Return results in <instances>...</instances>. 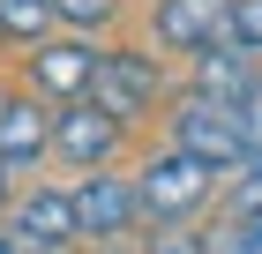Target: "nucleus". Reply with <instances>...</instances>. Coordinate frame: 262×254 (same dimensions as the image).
I'll return each mask as SVG.
<instances>
[{
  "label": "nucleus",
  "instance_id": "f257e3e1",
  "mask_svg": "<svg viewBox=\"0 0 262 254\" xmlns=\"http://www.w3.org/2000/svg\"><path fill=\"white\" fill-rule=\"evenodd\" d=\"M172 135H180V150L210 157L217 172H232V165H255V142H247V112L240 105H225V98H187L180 112H172Z\"/></svg>",
  "mask_w": 262,
  "mask_h": 254
},
{
  "label": "nucleus",
  "instance_id": "f03ea898",
  "mask_svg": "<svg viewBox=\"0 0 262 254\" xmlns=\"http://www.w3.org/2000/svg\"><path fill=\"white\" fill-rule=\"evenodd\" d=\"M142 187V217H187V210H202L210 202V187H217V165L210 157H195V150H165V157H150V172L135 179Z\"/></svg>",
  "mask_w": 262,
  "mask_h": 254
},
{
  "label": "nucleus",
  "instance_id": "7ed1b4c3",
  "mask_svg": "<svg viewBox=\"0 0 262 254\" xmlns=\"http://www.w3.org/2000/svg\"><path fill=\"white\" fill-rule=\"evenodd\" d=\"M158 90H165V82H158V60H150V53H98V82H90V98H98L113 120L150 112Z\"/></svg>",
  "mask_w": 262,
  "mask_h": 254
},
{
  "label": "nucleus",
  "instance_id": "20e7f679",
  "mask_svg": "<svg viewBox=\"0 0 262 254\" xmlns=\"http://www.w3.org/2000/svg\"><path fill=\"white\" fill-rule=\"evenodd\" d=\"M8 232H15V247H30V254H60V247H75V239H82V210H75V195L38 187V195L15 202Z\"/></svg>",
  "mask_w": 262,
  "mask_h": 254
},
{
  "label": "nucleus",
  "instance_id": "39448f33",
  "mask_svg": "<svg viewBox=\"0 0 262 254\" xmlns=\"http://www.w3.org/2000/svg\"><path fill=\"white\" fill-rule=\"evenodd\" d=\"M120 127H127V120H113L98 98H75L60 120H53V150H60L68 165H82V172H98L105 157L120 150Z\"/></svg>",
  "mask_w": 262,
  "mask_h": 254
},
{
  "label": "nucleus",
  "instance_id": "423d86ee",
  "mask_svg": "<svg viewBox=\"0 0 262 254\" xmlns=\"http://www.w3.org/2000/svg\"><path fill=\"white\" fill-rule=\"evenodd\" d=\"M75 210H82V239H90V247H113V239L135 232L142 187L135 179H113V172H90V187L75 195Z\"/></svg>",
  "mask_w": 262,
  "mask_h": 254
},
{
  "label": "nucleus",
  "instance_id": "0eeeda50",
  "mask_svg": "<svg viewBox=\"0 0 262 254\" xmlns=\"http://www.w3.org/2000/svg\"><path fill=\"white\" fill-rule=\"evenodd\" d=\"M225 15H232V0H158V45L172 53H210L225 45Z\"/></svg>",
  "mask_w": 262,
  "mask_h": 254
},
{
  "label": "nucleus",
  "instance_id": "6e6552de",
  "mask_svg": "<svg viewBox=\"0 0 262 254\" xmlns=\"http://www.w3.org/2000/svg\"><path fill=\"white\" fill-rule=\"evenodd\" d=\"M30 82H38L45 98H90V82H98V53L90 45H30Z\"/></svg>",
  "mask_w": 262,
  "mask_h": 254
},
{
  "label": "nucleus",
  "instance_id": "1a4fd4ad",
  "mask_svg": "<svg viewBox=\"0 0 262 254\" xmlns=\"http://www.w3.org/2000/svg\"><path fill=\"white\" fill-rule=\"evenodd\" d=\"M38 150H53V120L30 98H0V157L8 165H38Z\"/></svg>",
  "mask_w": 262,
  "mask_h": 254
},
{
  "label": "nucleus",
  "instance_id": "9d476101",
  "mask_svg": "<svg viewBox=\"0 0 262 254\" xmlns=\"http://www.w3.org/2000/svg\"><path fill=\"white\" fill-rule=\"evenodd\" d=\"M255 82H262V75H247V53H240V45H210V53H195V90H202V98L247 105Z\"/></svg>",
  "mask_w": 262,
  "mask_h": 254
},
{
  "label": "nucleus",
  "instance_id": "9b49d317",
  "mask_svg": "<svg viewBox=\"0 0 262 254\" xmlns=\"http://www.w3.org/2000/svg\"><path fill=\"white\" fill-rule=\"evenodd\" d=\"M53 22H60L53 0H0V38H15V45H38Z\"/></svg>",
  "mask_w": 262,
  "mask_h": 254
},
{
  "label": "nucleus",
  "instance_id": "f8f14e48",
  "mask_svg": "<svg viewBox=\"0 0 262 254\" xmlns=\"http://www.w3.org/2000/svg\"><path fill=\"white\" fill-rule=\"evenodd\" d=\"M225 45L262 53V0H232V15H225Z\"/></svg>",
  "mask_w": 262,
  "mask_h": 254
},
{
  "label": "nucleus",
  "instance_id": "ddd939ff",
  "mask_svg": "<svg viewBox=\"0 0 262 254\" xmlns=\"http://www.w3.org/2000/svg\"><path fill=\"white\" fill-rule=\"evenodd\" d=\"M60 8V22H82V30H98V22H113V8L120 0H53Z\"/></svg>",
  "mask_w": 262,
  "mask_h": 254
},
{
  "label": "nucleus",
  "instance_id": "4468645a",
  "mask_svg": "<svg viewBox=\"0 0 262 254\" xmlns=\"http://www.w3.org/2000/svg\"><path fill=\"white\" fill-rule=\"evenodd\" d=\"M232 224H262V165L247 172V187L232 195Z\"/></svg>",
  "mask_w": 262,
  "mask_h": 254
},
{
  "label": "nucleus",
  "instance_id": "2eb2a0df",
  "mask_svg": "<svg viewBox=\"0 0 262 254\" xmlns=\"http://www.w3.org/2000/svg\"><path fill=\"white\" fill-rule=\"evenodd\" d=\"M8 172H15V165H8V157H0V210H8Z\"/></svg>",
  "mask_w": 262,
  "mask_h": 254
},
{
  "label": "nucleus",
  "instance_id": "dca6fc26",
  "mask_svg": "<svg viewBox=\"0 0 262 254\" xmlns=\"http://www.w3.org/2000/svg\"><path fill=\"white\" fill-rule=\"evenodd\" d=\"M0 254H23V247H15V239H0Z\"/></svg>",
  "mask_w": 262,
  "mask_h": 254
}]
</instances>
